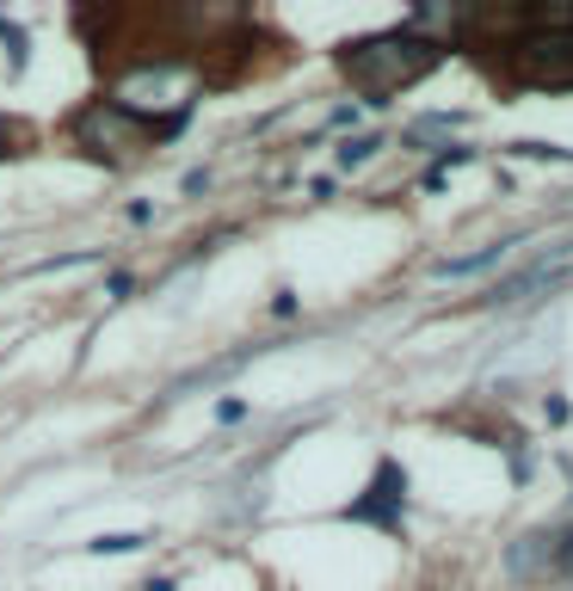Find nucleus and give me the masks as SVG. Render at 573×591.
Wrapping results in <instances>:
<instances>
[{
    "instance_id": "nucleus-1",
    "label": "nucleus",
    "mask_w": 573,
    "mask_h": 591,
    "mask_svg": "<svg viewBox=\"0 0 573 591\" xmlns=\"http://www.w3.org/2000/svg\"><path fill=\"white\" fill-rule=\"evenodd\" d=\"M340 68L358 80L364 93H370V105H382V93H402V87H413L420 75H432V68H438V43L402 25V31H382V38L345 43V50H340Z\"/></svg>"
},
{
    "instance_id": "nucleus-2",
    "label": "nucleus",
    "mask_w": 573,
    "mask_h": 591,
    "mask_svg": "<svg viewBox=\"0 0 573 591\" xmlns=\"http://www.w3.org/2000/svg\"><path fill=\"white\" fill-rule=\"evenodd\" d=\"M191 99H198V80H191V68H179V62L136 68V75L117 87V105H124L130 117H142V124H149L154 112H167V136L191 117Z\"/></svg>"
},
{
    "instance_id": "nucleus-3",
    "label": "nucleus",
    "mask_w": 573,
    "mask_h": 591,
    "mask_svg": "<svg viewBox=\"0 0 573 591\" xmlns=\"http://www.w3.org/2000/svg\"><path fill=\"white\" fill-rule=\"evenodd\" d=\"M75 136H80V149L99 154V160H130V154L149 142V124L130 117L117 99H93V105L75 117Z\"/></svg>"
},
{
    "instance_id": "nucleus-4",
    "label": "nucleus",
    "mask_w": 573,
    "mask_h": 591,
    "mask_svg": "<svg viewBox=\"0 0 573 591\" xmlns=\"http://www.w3.org/2000/svg\"><path fill=\"white\" fill-rule=\"evenodd\" d=\"M402 505H407V475L395 468V462H382L377 480H370V493L352 505L345 517H358V524H382V530H395L402 524Z\"/></svg>"
},
{
    "instance_id": "nucleus-5",
    "label": "nucleus",
    "mask_w": 573,
    "mask_h": 591,
    "mask_svg": "<svg viewBox=\"0 0 573 591\" xmlns=\"http://www.w3.org/2000/svg\"><path fill=\"white\" fill-rule=\"evenodd\" d=\"M524 62H531L536 75L561 68V80H573V31H536V38H524Z\"/></svg>"
},
{
    "instance_id": "nucleus-6",
    "label": "nucleus",
    "mask_w": 573,
    "mask_h": 591,
    "mask_svg": "<svg viewBox=\"0 0 573 591\" xmlns=\"http://www.w3.org/2000/svg\"><path fill=\"white\" fill-rule=\"evenodd\" d=\"M512 247H518V241H499V247H481V253H462V259H444L438 278H475V271H494Z\"/></svg>"
},
{
    "instance_id": "nucleus-7",
    "label": "nucleus",
    "mask_w": 573,
    "mask_h": 591,
    "mask_svg": "<svg viewBox=\"0 0 573 591\" xmlns=\"http://www.w3.org/2000/svg\"><path fill=\"white\" fill-rule=\"evenodd\" d=\"M0 43H7V68L20 75V68H25V31L7 20V13H0Z\"/></svg>"
},
{
    "instance_id": "nucleus-8",
    "label": "nucleus",
    "mask_w": 573,
    "mask_h": 591,
    "mask_svg": "<svg viewBox=\"0 0 573 591\" xmlns=\"http://www.w3.org/2000/svg\"><path fill=\"white\" fill-rule=\"evenodd\" d=\"M377 149H382V136H352V142L340 149V167H364Z\"/></svg>"
},
{
    "instance_id": "nucleus-9",
    "label": "nucleus",
    "mask_w": 573,
    "mask_h": 591,
    "mask_svg": "<svg viewBox=\"0 0 573 591\" xmlns=\"http://www.w3.org/2000/svg\"><path fill=\"white\" fill-rule=\"evenodd\" d=\"M142 542H149V536H130V530H124V536H93L87 549H93V554H136Z\"/></svg>"
},
{
    "instance_id": "nucleus-10",
    "label": "nucleus",
    "mask_w": 573,
    "mask_h": 591,
    "mask_svg": "<svg viewBox=\"0 0 573 591\" xmlns=\"http://www.w3.org/2000/svg\"><path fill=\"white\" fill-rule=\"evenodd\" d=\"M13 142H20V124H13V117H0V154H13Z\"/></svg>"
}]
</instances>
